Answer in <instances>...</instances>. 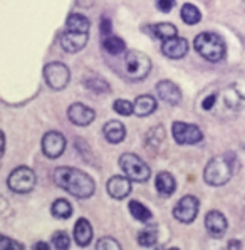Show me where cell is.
Instances as JSON below:
<instances>
[{
	"label": "cell",
	"instance_id": "6da1fadb",
	"mask_svg": "<svg viewBox=\"0 0 245 250\" xmlns=\"http://www.w3.org/2000/svg\"><path fill=\"white\" fill-rule=\"evenodd\" d=\"M52 178L57 187L79 200L91 198L96 191V182L93 176L87 175L86 171L78 170V168L59 167L52 173Z\"/></svg>",
	"mask_w": 245,
	"mask_h": 250
},
{
	"label": "cell",
	"instance_id": "7a4b0ae2",
	"mask_svg": "<svg viewBox=\"0 0 245 250\" xmlns=\"http://www.w3.org/2000/svg\"><path fill=\"white\" fill-rule=\"evenodd\" d=\"M233 158L232 153H224V155L213 156L206 163L204 170V180L210 187H224L230 182L233 175Z\"/></svg>",
	"mask_w": 245,
	"mask_h": 250
},
{
	"label": "cell",
	"instance_id": "3957f363",
	"mask_svg": "<svg viewBox=\"0 0 245 250\" xmlns=\"http://www.w3.org/2000/svg\"><path fill=\"white\" fill-rule=\"evenodd\" d=\"M193 47L208 62H220L225 59V54H227L225 41L215 32L198 34L193 41Z\"/></svg>",
	"mask_w": 245,
	"mask_h": 250
},
{
	"label": "cell",
	"instance_id": "277c9868",
	"mask_svg": "<svg viewBox=\"0 0 245 250\" xmlns=\"http://www.w3.org/2000/svg\"><path fill=\"white\" fill-rule=\"evenodd\" d=\"M126 76L133 81H143L151 72V59L141 51H128L122 57Z\"/></svg>",
	"mask_w": 245,
	"mask_h": 250
},
{
	"label": "cell",
	"instance_id": "5b68a950",
	"mask_svg": "<svg viewBox=\"0 0 245 250\" xmlns=\"http://www.w3.org/2000/svg\"><path fill=\"white\" fill-rule=\"evenodd\" d=\"M120 168L128 178H131L136 183H144L150 180L151 170L141 156L135 153H122L120 156Z\"/></svg>",
	"mask_w": 245,
	"mask_h": 250
},
{
	"label": "cell",
	"instance_id": "8992f818",
	"mask_svg": "<svg viewBox=\"0 0 245 250\" xmlns=\"http://www.w3.org/2000/svg\"><path fill=\"white\" fill-rule=\"evenodd\" d=\"M36 183H37V176L32 168L29 167H17L15 170L10 171L9 178H7V187L10 188V191L19 195L32 191Z\"/></svg>",
	"mask_w": 245,
	"mask_h": 250
},
{
	"label": "cell",
	"instance_id": "52a82bcc",
	"mask_svg": "<svg viewBox=\"0 0 245 250\" xmlns=\"http://www.w3.org/2000/svg\"><path fill=\"white\" fill-rule=\"evenodd\" d=\"M44 79L47 83V86L54 91H62L67 87L69 81H71V71L64 62L61 61H54V62L45 64L44 71Z\"/></svg>",
	"mask_w": 245,
	"mask_h": 250
},
{
	"label": "cell",
	"instance_id": "ba28073f",
	"mask_svg": "<svg viewBox=\"0 0 245 250\" xmlns=\"http://www.w3.org/2000/svg\"><path fill=\"white\" fill-rule=\"evenodd\" d=\"M171 134L178 145H198L204 141V131L191 123L175 121L171 126Z\"/></svg>",
	"mask_w": 245,
	"mask_h": 250
},
{
	"label": "cell",
	"instance_id": "9c48e42d",
	"mask_svg": "<svg viewBox=\"0 0 245 250\" xmlns=\"http://www.w3.org/2000/svg\"><path fill=\"white\" fill-rule=\"evenodd\" d=\"M200 210V202L195 195H185L177 202V205L173 207V217L182 224H191L195 222Z\"/></svg>",
	"mask_w": 245,
	"mask_h": 250
},
{
	"label": "cell",
	"instance_id": "30bf717a",
	"mask_svg": "<svg viewBox=\"0 0 245 250\" xmlns=\"http://www.w3.org/2000/svg\"><path fill=\"white\" fill-rule=\"evenodd\" d=\"M41 146H42V153H44L47 158L51 160H56L66 151V146H67V141H66V136L59 131H47L42 136V141H41Z\"/></svg>",
	"mask_w": 245,
	"mask_h": 250
},
{
	"label": "cell",
	"instance_id": "8fae6325",
	"mask_svg": "<svg viewBox=\"0 0 245 250\" xmlns=\"http://www.w3.org/2000/svg\"><path fill=\"white\" fill-rule=\"evenodd\" d=\"M89 41V32H79V30H69L61 36V47L67 54H78L87 45Z\"/></svg>",
	"mask_w": 245,
	"mask_h": 250
},
{
	"label": "cell",
	"instance_id": "7c38bea8",
	"mask_svg": "<svg viewBox=\"0 0 245 250\" xmlns=\"http://www.w3.org/2000/svg\"><path fill=\"white\" fill-rule=\"evenodd\" d=\"M205 229H206V232H208L210 237L222 238L228 229L227 217L218 210H210L208 213L205 215Z\"/></svg>",
	"mask_w": 245,
	"mask_h": 250
},
{
	"label": "cell",
	"instance_id": "4fadbf2b",
	"mask_svg": "<svg viewBox=\"0 0 245 250\" xmlns=\"http://www.w3.org/2000/svg\"><path fill=\"white\" fill-rule=\"evenodd\" d=\"M67 118L76 126H89L96 119V111L82 103H74L67 107Z\"/></svg>",
	"mask_w": 245,
	"mask_h": 250
},
{
	"label": "cell",
	"instance_id": "5bb4252c",
	"mask_svg": "<svg viewBox=\"0 0 245 250\" xmlns=\"http://www.w3.org/2000/svg\"><path fill=\"white\" fill-rule=\"evenodd\" d=\"M131 182L133 180L128 178L126 175H114L106 183V191L109 193L111 198L122 200L131 193Z\"/></svg>",
	"mask_w": 245,
	"mask_h": 250
},
{
	"label": "cell",
	"instance_id": "9a60e30c",
	"mask_svg": "<svg viewBox=\"0 0 245 250\" xmlns=\"http://www.w3.org/2000/svg\"><path fill=\"white\" fill-rule=\"evenodd\" d=\"M156 92H158V98L164 101L170 106H178L182 103V89L170 79H163L156 84Z\"/></svg>",
	"mask_w": 245,
	"mask_h": 250
},
{
	"label": "cell",
	"instance_id": "2e32d148",
	"mask_svg": "<svg viewBox=\"0 0 245 250\" xmlns=\"http://www.w3.org/2000/svg\"><path fill=\"white\" fill-rule=\"evenodd\" d=\"M190 44L185 37H173V39L163 41L162 44V52L168 59H183L188 54Z\"/></svg>",
	"mask_w": 245,
	"mask_h": 250
},
{
	"label": "cell",
	"instance_id": "e0dca14e",
	"mask_svg": "<svg viewBox=\"0 0 245 250\" xmlns=\"http://www.w3.org/2000/svg\"><path fill=\"white\" fill-rule=\"evenodd\" d=\"M93 225L89 224L87 218H79L74 225V240L79 247H87L93 242Z\"/></svg>",
	"mask_w": 245,
	"mask_h": 250
},
{
	"label": "cell",
	"instance_id": "ac0fdd59",
	"mask_svg": "<svg viewBox=\"0 0 245 250\" xmlns=\"http://www.w3.org/2000/svg\"><path fill=\"white\" fill-rule=\"evenodd\" d=\"M102 134H104V138L111 145H118V143H121V141H124L126 126L122 125L121 121L111 119V121H108L104 126H102Z\"/></svg>",
	"mask_w": 245,
	"mask_h": 250
},
{
	"label": "cell",
	"instance_id": "d6986e66",
	"mask_svg": "<svg viewBox=\"0 0 245 250\" xmlns=\"http://www.w3.org/2000/svg\"><path fill=\"white\" fill-rule=\"evenodd\" d=\"M155 185L158 193L164 195V197H170V195H173L177 191V180L170 171H160L156 175Z\"/></svg>",
	"mask_w": 245,
	"mask_h": 250
},
{
	"label": "cell",
	"instance_id": "ffe728a7",
	"mask_svg": "<svg viewBox=\"0 0 245 250\" xmlns=\"http://www.w3.org/2000/svg\"><path fill=\"white\" fill-rule=\"evenodd\" d=\"M158 107L156 99L150 94H141L135 99V114L140 118H146L153 114Z\"/></svg>",
	"mask_w": 245,
	"mask_h": 250
},
{
	"label": "cell",
	"instance_id": "44dd1931",
	"mask_svg": "<svg viewBox=\"0 0 245 250\" xmlns=\"http://www.w3.org/2000/svg\"><path fill=\"white\" fill-rule=\"evenodd\" d=\"M102 47L111 56H120V54L126 52V42L121 37H116L111 34V36L102 37Z\"/></svg>",
	"mask_w": 245,
	"mask_h": 250
},
{
	"label": "cell",
	"instance_id": "7402d4cb",
	"mask_svg": "<svg viewBox=\"0 0 245 250\" xmlns=\"http://www.w3.org/2000/svg\"><path fill=\"white\" fill-rule=\"evenodd\" d=\"M84 86L87 87L89 91L96 92V94H104V92H109L111 91V86L106 83L101 76L98 74H89L84 78Z\"/></svg>",
	"mask_w": 245,
	"mask_h": 250
},
{
	"label": "cell",
	"instance_id": "603a6c76",
	"mask_svg": "<svg viewBox=\"0 0 245 250\" xmlns=\"http://www.w3.org/2000/svg\"><path fill=\"white\" fill-rule=\"evenodd\" d=\"M180 17L186 25H197L202 21V12L193 3H183L182 10H180Z\"/></svg>",
	"mask_w": 245,
	"mask_h": 250
},
{
	"label": "cell",
	"instance_id": "cb8c5ba5",
	"mask_svg": "<svg viewBox=\"0 0 245 250\" xmlns=\"http://www.w3.org/2000/svg\"><path fill=\"white\" fill-rule=\"evenodd\" d=\"M66 29L79 30V32H89L91 22H89V19L82 14H71L66 21Z\"/></svg>",
	"mask_w": 245,
	"mask_h": 250
},
{
	"label": "cell",
	"instance_id": "d4e9b609",
	"mask_svg": "<svg viewBox=\"0 0 245 250\" xmlns=\"http://www.w3.org/2000/svg\"><path fill=\"white\" fill-rule=\"evenodd\" d=\"M153 34H155V37H158V39L168 41L178 36V29H177V25L171 24V22H160V24L153 25Z\"/></svg>",
	"mask_w": 245,
	"mask_h": 250
},
{
	"label": "cell",
	"instance_id": "484cf974",
	"mask_svg": "<svg viewBox=\"0 0 245 250\" xmlns=\"http://www.w3.org/2000/svg\"><path fill=\"white\" fill-rule=\"evenodd\" d=\"M128 208H129V213L133 215V218L138 222H150L151 220V210L148 208V207H144L141 202H138V200H131V202L128 203Z\"/></svg>",
	"mask_w": 245,
	"mask_h": 250
},
{
	"label": "cell",
	"instance_id": "4316f807",
	"mask_svg": "<svg viewBox=\"0 0 245 250\" xmlns=\"http://www.w3.org/2000/svg\"><path fill=\"white\" fill-rule=\"evenodd\" d=\"M51 213L54 215L56 218H59V220H67V218H71V215H72V205L67 202V200L59 198L52 203Z\"/></svg>",
	"mask_w": 245,
	"mask_h": 250
},
{
	"label": "cell",
	"instance_id": "83f0119b",
	"mask_svg": "<svg viewBox=\"0 0 245 250\" xmlns=\"http://www.w3.org/2000/svg\"><path fill=\"white\" fill-rule=\"evenodd\" d=\"M158 242V230L155 229V227H146V229H143L140 233H138V244H140V247H153V245Z\"/></svg>",
	"mask_w": 245,
	"mask_h": 250
},
{
	"label": "cell",
	"instance_id": "f1b7e54d",
	"mask_svg": "<svg viewBox=\"0 0 245 250\" xmlns=\"http://www.w3.org/2000/svg\"><path fill=\"white\" fill-rule=\"evenodd\" d=\"M113 109L121 116H131L135 113V103L128 101V99H116L113 103Z\"/></svg>",
	"mask_w": 245,
	"mask_h": 250
},
{
	"label": "cell",
	"instance_id": "f546056e",
	"mask_svg": "<svg viewBox=\"0 0 245 250\" xmlns=\"http://www.w3.org/2000/svg\"><path fill=\"white\" fill-rule=\"evenodd\" d=\"M52 245L57 250H66L71 247V238H69L67 232H62V230L54 232V235H52Z\"/></svg>",
	"mask_w": 245,
	"mask_h": 250
},
{
	"label": "cell",
	"instance_id": "4dcf8cb0",
	"mask_svg": "<svg viewBox=\"0 0 245 250\" xmlns=\"http://www.w3.org/2000/svg\"><path fill=\"white\" fill-rule=\"evenodd\" d=\"M98 250H121V244L113 237H101L96 244Z\"/></svg>",
	"mask_w": 245,
	"mask_h": 250
},
{
	"label": "cell",
	"instance_id": "1f68e13d",
	"mask_svg": "<svg viewBox=\"0 0 245 250\" xmlns=\"http://www.w3.org/2000/svg\"><path fill=\"white\" fill-rule=\"evenodd\" d=\"M12 249H17V250H22L24 249V245L17 244L15 240H12V238L2 235L0 237V250H12Z\"/></svg>",
	"mask_w": 245,
	"mask_h": 250
},
{
	"label": "cell",
	"instance_id": "d6a6232c",
	"mask_svg": "<svg viewBox=\"0 0 245 250\" xmlns=\"http://www.w3.org/2000/svg\"><path fill=\"white\" fill-rule=\"evenodd\" d=\"M175 3H177L175 0H156V9L162 10V12H164V14H168V12L173 10Z\"/></svg>",
	"mask_w": 245,
	"mask_h": 250
},
{
	"label": "cell",
	"instance_id": "836d02e7",
	"mask_svg": "<svg viewBox=\"0 0 245 250\" xmlns=\"http://www.w3.org/2000/svg\"><path fill=\"white\" fill-rule=\"evenodd\" d=\"M111 19L108 17H102L101 19V27H99V32H101V36L102 37H106V36H111Z\"/></svg>",
	"mask_w": 245,
	"mask_h": 250
},
{
	"label": "cell",
	"instance_id": "e575fe53",
	"mask_svg": "<svg viewBox=\"0 0 245 250\" xmlns=\"http://www.w3.org/2000/svg\"><path fill=\"white\" fill-rule=\"evenodd\" d=\"M217 101V92H213V94H210L208 98L204 99V103H202V107H204L205 111H210L213 107V104H215Z\"/></svg>",
	"mask_w": 245,
	"mask_h": 250
},
{
	"label": "cell",
	"instance_id": "d590c367",
	"mask_svg": "<svg viewBox=\"0 0 245 250\" xmlns=\"http://www.w3.org/2000/svg\"><path fill=\"white\" fill-rule=\"evenodd\" d=\"M228 249H240L242 247V242H239V240H230V244L227 245Z\"/></svg>",
	"mask_w": 245,
	"mask_h": 250
},
{
	"label": "cell",
	"instance_id": "8d00e7d4",
	"mask_svg": "<svg viewBox=\"0 0 245 250\" xmlns=\"http://www.w3.org/2000/svg\"><path fill=\"white\" fill-rule=\"evenodd\" d=\"M34 249H36V250H39V249L49 250V249H51V247H49L47 244H44V242H39V244H36V245H34Z\"/></svg>",
	"mask_w": 245,
	"mask_h": 250
}]
</instances>
